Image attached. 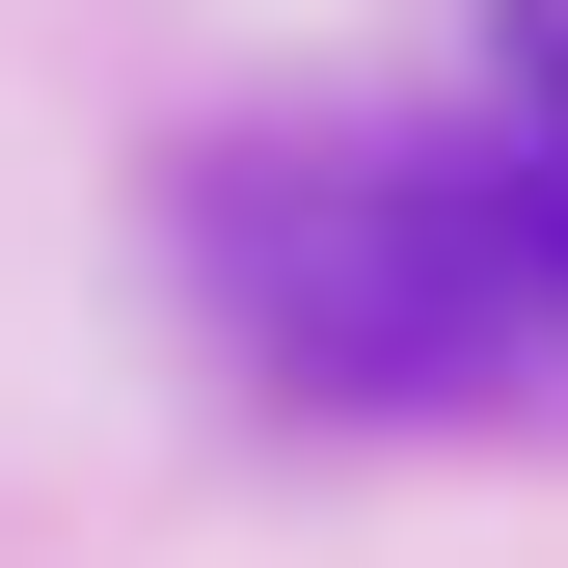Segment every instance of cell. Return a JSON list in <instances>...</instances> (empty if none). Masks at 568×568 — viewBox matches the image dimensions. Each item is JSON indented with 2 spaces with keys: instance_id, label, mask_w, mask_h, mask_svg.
<instances>
[{
  "instance_id": "6da1fadb",
  "label": "cell",
  "mask_w": 568,
  "mask_h": 568,
  "mask_svg": "<svg viewBox=\"0 0 568 568\" xmlns=\"http://www.w3.org/2000/svg\"><path fill=\"white\" fill-rule=\"evenodd\" d=\"M217 298L298 352L325 406H568V135L541 163H434V135H352V163H217L190 190Z\"/></svg>"
},
{
  "instance_id": "7a4b0ae2",
  "label": "cell",
  "mask_w": 568,
  "mask_h": 568,
  "mask_svg": "<svg viewBox=\"0 0 568 568\" xmlns=\"http://www.w3.org/2000/svg\"><path fill=\"white\" fill-rule=\"evenodd\" d=\"M487 54H515V109L568 135V0H515V28H487Z\"/></svg>"
}]
</instances>
